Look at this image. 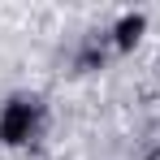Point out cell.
Segmentation results:
<instances>
[{"instance_id":"cell-1","label":"cell","mask_w":160,"mask_h":160,"mask_svg":"<svg viewBox=\"0 0 160 160\" xmlns=\"http://www.w3.org/2000/svg\"><path fill=\"white\" fill-rule=\"evenodd\" d=\"M156 160H160V156H156Z\"/></svg>"}]
</instances>
